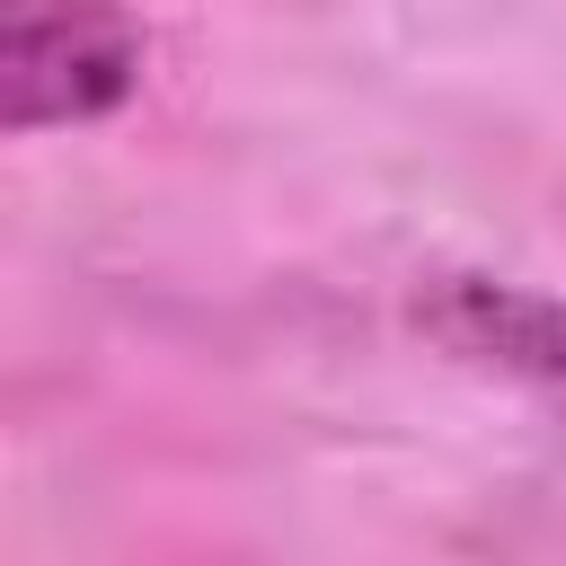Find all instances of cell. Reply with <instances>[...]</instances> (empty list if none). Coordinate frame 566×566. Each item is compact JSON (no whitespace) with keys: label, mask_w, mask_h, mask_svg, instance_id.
<instances>
[{"label":"cell","mask_w":566,"mask_h":566,"mask_svg":"<svg viewBox=\"0 0 566 566\" xmlns=\"http://www.w3.org/2000/svg\"><path fill=\"white\" fill-rule=\"evenodd\" d=\"M142 80V27L124 0H0V124H97Z\"/></svg>","instance_id":"obj_1"},{"label":"cell","mask_w":566,"mask_h":566,"mask_svg":"<svg viewBox=\"0 0 566 566\" xmlns=\"http://www.w3.org/2000/svg\"><path fill=\"white\" fill-rule=\"evenodd\" d=\"M416 318L478 371L513 380L522 398H539L566 424V301L522 292V283H486V274H451L416 301Z\"/></svg>","instance_id":"obj_2"}]
</instances>
